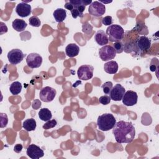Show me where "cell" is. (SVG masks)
Listing matches in <instances>:
<instances>
[{
  "label": "cell",
  "instance_id": "cell-1",
  "mask_svg": "<svg viewBox=\"0 0 159 159\" xmlns=\"http://www.w3.org/2000/svg\"><path fill=\"white\" fill-rule=\"evenodd\" d=\"M112 133L119 143H130L134 139L135 129L132 122L120 120L112 128Z\"/></svg>",
  "mask_w": 159,
  "mask_h": 159
},
{
  "label": "cell",
  "instance_id": "cell-2",
  "mask_svg": "<svg viewBox=\"0 0 159 159\" xmlns=\"http://www.w3.org/2000/svg\"><path fill=\"white\" fill-rule=\"evenodd\" d=\"M116 123L114 116L111 113H105L99 116L97 120L98 129L102 131H108L112 129Z\"/></svg>",
  "mask_w": 159,
  "mask_h": 159
},
{
  "label": "cell",
  "instance_id": "cell-3",
  "mask_svg": "<svg viewBox=\"0 0 159 159\" xmlns=\"http://www.w3.org/2000/svg\"><path fill=\"white\" fill-rule=\"evenodd\" d=\"M108 36V40L110 42H116L121 40L124 37V30L123 28L117 24H112L109 25L106 32Z\"/></svg>",
  "mask_w": 159,
  "mask_h": 159
},
{
  "label": "cell",
  "instance_id": "cell-4",
  "mask_svg": "<svg viewBox=\"0 0 159 159\" xmlns=\"http://www.w3.org/2000/svg\"><path fill=\"white\" fill-rule=\"evenodd\" d=\"M134 50L139 53L147 51L151 47V41L147 36H139L134 42Z\"/></svg>",
  "mask_w": 159,
  "mask_h": 159
},
{
  "label": "cell",
  "instance_id": "cell-5",
  "mask_svg": "<svg viewBox=\"0 0 159 159\" xmlns=\"http://www.w3.org/2000/svg\"><path fill=\"white\" fill-rule=\"evenodd\" d=\"M106 12V7L99 1H94L89 5L88 12L90 15L94 17H101Z\"/></svg>",
  "mask_w": 159,
  "mask_h": 159
},
{
  "label": "cell",
  "instance_id": "cell-6",
  "mask_svg": "<svg viewBox=\"0 0 159 159\" xmlns=\"http://www.w3.org/2000/svg\"><path fill=\"white\" fill-rule=\"evenodd\" d=\"M94 68L89 65H83L79 67L77 71V75L80 80H88L93 76Z\"/></svg>",
  "mask_w": 159,
  "mask_h": 159
},
{
  "label": "cell",
  "instance_id": "cell-7",
  "mask_svg": "<svg viewBox=\"0 0 159 159\" xmlns=\"http://www.w3.org/2000/svg\"><path fill=\"white\" fill-rule=\"evenodd\" d=\"M116 52L112 46L104 45L99 50V55L102 61L112 60L116 57Z\"/></svg>",
  "mask_w": 159,
  "mask_h": 159
},
{
  "label": "cell",
  "instance_id": "cell-8",
  "mask_svg": "<svg viewBox=\"0 0 159 159\" xmlns=\"http://www.w3.org/2000/svg\"><path fill=\"white\" fill-rule=\"evenodd\" d=\"M57 94V91L53 88L50 86H45L40 90L39 93L40 99L45 102H49L52 101Z\"/></svg>",
  "mask_w": 159,
  "mask_h": 159
},
{
  "label": "cell",
  "instance_id": "cell-9",
  "mask_svg": "<svg viewBox=\"0 0 159 159\" xmlns=\"http://www.w3.org/2000/svg\"><path fill=\"white\" fill-rule=\"evenodd\" d=\"M7 57L9 61L11 64L17 65L22 61L24 57V54L21 50L14 48L8 52Z\"/></svg>",
  "mask_w": 159,
  "mask_h": 159
},
{
  "label": "cell",
  "instance_id": "cell-10",
  "mask_svg": "<svg viewBox=\"0 0 159 159\" xmlns=\"http://www.w3.org/2000/svg\"><path fill=\"white\" fill-rule=\"evenodd\" d=\"M26 63L31 68H37L42 63V57L37 53H31L26 58Z\"/></svg>",
  "mask_w": 159,
  "mask_h": 159
},
{
  "label": "cell",
  "instance_id": "cell-11",
  "mask_svg": "<svg viewBox=\"0 0 159 159\" xmlns=\"http://www.w3.org/2000/svg\"><path fill=\"white\" fill-rule=\"evenodd\" d=\"M125 93V88L121 84H116L114 87H112L109 95L112 100L115 101H120L122 100Z\"/></svg>",
  "mask_w": 159,
  "mask_h": 159
},
{
  "label": "cell",
  "instance_id": "cell-12",
  "mask_svg": "<svg viewBox=\"0 0 159 159\" xmlns=\"http://www.w3.org/2000/svg\"><path fill=\"white\" fill-rule=\"evenodd\" d=\"M138 96L136 92L129 90L125 93L122 99L123 104L126 106H132L137 104Z\"/></svg>",
  "mask_w": 159,
  "mask_h": 159
},
{
  "label": "cell",
  "instance_id": "cell-13",
  "mask_svg": "<svg viewBox=\"0 0 159 159\" xmlns=\"http://www.w3.org/2000/svg\"><path fill=\"white\" fill-rule=\"evenodd\" d=\"M26 153L32 159H38L44 155L43 150L35 144H31L28 146Z\"/></svg>",
  "mask_w": 159,
  "mask_h": 159
},
{
  "label": "cell",
  "instance_id": "cell-14",
  "mask_svg": "<svg viewBox=\"0 0 159 159\" xmlns=\"http://www.w3.org/2000/svg\"><path fill=\"white\" fill-rule=\"evenodd\" d=\"M31 6L29 4L22 2L19 3L16 7V12L21 17H25L31 14Z\"/></svg>",
  "mask_w": 159,
  "mask_h": 159
},
{
  "label": "cell",
  "instance_id": "cell-15",
  "mask_svg": "<svg viewBox=\"0 0 159 159\" xmlns=\"http://www.w3.org/2000/svg\"><path fill=\"white\" fill-rule=\"evenodd\" d=\"M94 39L96 43L101 46H104L109 42L108 37L102 30H99L96 33Z\"/></svg>",
  "mask_w": 159,
  "mask_h": 159
},
{
  "label": "cell",
  "instance_id": "cell-16",
  "mask_svg": "<svg viewBox=\"0 0 159 159\" xmlns=\"http://www.w3.org/2000/svg\"><path fill=\"white\" fill-rule=\"evenodd\" d=\"M80 52V48L76 43H70L65 48V52L68 57L70 58L77 56Z\"/></svg>",
  "mask_w": 159,
  "mask_h": 159
},
{
  "label": "cell",
  "instance_id": "cell-17",
  "mask_svg": "<svg viewBox=\"0 0 159 159\" xmlns=\"http://www.w3.org/2000/svg\"><path fill=\"white\" fill-rule=\"evenodd\" d=\"M104 70L109 74H115L118 70V64L116 61H109L104 64Z\"/></svg>",
  "mask_w": 159,
  "mask_h": 159
},
{
  "label": "cell",
  "instance_id": "cell-18",
  "mask_svg": "<svg viewBox=\"0 0 159 159\" xmlns=\"http://www.w3.org/2000/svg\"><path fill=\"white\" fill-rule=\"evenodd\" d=\"M53 15L57 22H61L66 17V11L62 8H58L54 11Z\"/></svg>",
  "mask_w": 159,
  "mask_h": 159
},
{
  "label": "cell",
  "instance_id": "cell-19",
  "mask_svg": "<svg viewBox=\"0 0 159 159\" xmlns=\"http://www.w3.org/2000/svg\"><path fill=\"white\" fill-rule=\"evenodd\" d=\"M27 23L24 20L20 19H16L12 23L13 29L17 32H22L27 27Z\"/></svg>",
  "mask_w": 159,
  "mask_h": 159
},
{
  "label": "cell",
  "instance_id": "cell-20",
  "mask_svg": "<svg viewBox=\"0 0 159 159\" xmlns=\"http://www.w3.org/2000/svg\"><path fill=\"white\" fill-rule=\"evenodd\" d=\"M36 121L33 118L26 119L22 124V127L27 132L34 130L36 128Z\"/></svg>",
  "mask_w": 159,
  "mask_h": 159
},
{
  "label": "cell",
  "instance_id": "cell-21",
  "mask_svg": "<svg viewBox=\"0 0 159 159\" xmlns=\"http://www.w3.org/2000/svg\"><path fill=\"white\" fill-rule=\"evenodd\" d=\"M39 117L43 121H48L52 117L51 111L47 108H42L39 112Z\"/></svg>",
  "mask_w": 159,
  "mask_h": 159
},
{
  "label": "cell",
  "instance_id": "cell-22",
  "mask_svg": "<svg viewBox=\"0 0 159 159\" xmlns=\"http://www.w3.org/2000/svg\"><path fill=\"white\" fill-rule=\"evenodd\" d=\"M22 88V86L20 82L14 81L10 85L9 90H10V92L13 95H17L18 94H19L21 92Z\"/></svg>",
  "mask_w": 159,
  "mask_h": 159
},
{
  "label": "cell",
  "instance_id": "cell-23",
  "mask_svg": "<svg viewBox=\"0 0 159 159\" xmlns=\"http://www.w3.org/2000/svg\"><path fill=\"white\" fill-rule=\"evenodd\" d=\"M29 24L32 26V27H38L41 24V21L39 19V18L36 16H33L32 17H30V19H29Z\"/></svg>",
  "mask_w": 159,
  "mask_h": 159
},
{
  "label": "cell",
  "instance_id": "cell-24",
  "mask_svg": "<svg viewBox=\"0 0 159 159\" xmlns=\"http://www.w3.org/2000/svg\"><path fill=\"white\" fill-rule=\"evenodd\" d=\"M113 48L116 50V53H120L124 50V45H123L120 40L116 41L113 45Z\"/></svg>",
  "mask_w": 159,
  "mask_h": 159
},
{
  "label": "cell",
  "instance_id": "cell-25",
  "mask_svg": "<svg viewBox=\"0 0 159 159\" xmlns=\"http://www.w3.org/2000/svg\"><path fill=\"white\" fill-rule=\"evenodd\" d=\"M112 83L111 81H107L102 84V88L103 90V92L106 94H109L112 88Z\"/></svg>",
  "mask_w": 159,
  "mask_h": 159
},
{
  "label": "cell",
  "instance_id": "cell-26",
  "mask_svg": "<svg viewBox=\"0 0 159 159\" xmlns=\"http://www.w3.org/2000/svg\"><path fill=\"white\" fill-rule=\"evenodd\" d=\"M57 124V122L55 119H52V120H49L48 121H47L46 123H45V124L43 125V129L45 130H48L50 129L51 128H53L54 127H55Z\"/></svg>",
  "mask_w": 159,
  "mask_h": 159
},
{
  "label": "cell",
  "instance_id": "cell-27",
  "mask_svg": "<svg viewBox=\"0 0 159 159\" xmlns=\"http://www.w3.org/2000/svg\"><path fill=\"white\" fill-rule=\"evenodd\" d=\"M111 98L109 96L107 95H104V96H102L99 98V102L103 104V105H107L108 104L110 103L111 102Z\"/></svg>",
  "mask_w": 159,
  "mask_h": 159
},
{
  "label": "cell",
  "instance_id": "cell-28",
  "mask_svg": "<svg viewBox=\"0 0 159 159\" xmlns=\"http://www.w3.org/2000/svg\"><path fill=\"white\" fill-rule=\"evenodd\" d=\"M1 128L6 127L8 122L7 116L4 113H1Z\"/></svg>",
  "mask_w": 159,
  "mask_h": 159
},
{
  "label": "cell",
  "instance_id": "cell-29",
  "mask_svg": "<svg viewBox=\"0 0 159 159\" xmlns=\"http://www.w3.org/2000/svg\"><path fill=\"white\" fill-rule=\"evenodd\" d=\"M112 18L111 16H105L104 17H103L102 19V24L105 25H112Z\"/></svg>",
  "mask_w": 159,
  "mask_h": 159
},
{
  "label": "cell",
  "instance_id": "cell-30",
  "mask_svg": "<svg viewBox=\"0 0 159 159\" xmlns=\"http://www.w3.org/2000/svg\"><path fill=\"white\" fill-rule=\"evenodd\" d=\"M22 148H23V146L22 144H20V143H18V144H16L14 147V151L16 153H20L22 150Z\"/></svg>",
  "mask_w": 159,
  "mask_h": 159
},
{
  "label": "cell",
  "instance_id": "cell-31",
  "mask_svg": "<svg viewBox=\"0 0 159 159\" xmlns=\"http://www.w3.org/2000/svg\"><path fill=\"white\" fill-rule=\"evenodd\" d=\"M64 6H65V8H66V9H68V10H69V11H71L73 9V5L68 1V2H66V3H65V4L64 5Z\"/></svg>",
  "mask_w": 159,
  "mask_h": 159
}]
</instances>
